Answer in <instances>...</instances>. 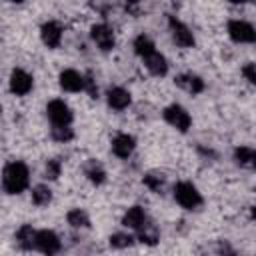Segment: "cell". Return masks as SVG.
<instances>
[{
	"mask_svg": "<svg viewBox=\"0 0 256 256\" xmlns=\"http://www.w3.org/2000/svg\"><path fill=\"white\" fill-rule=\"evenodd\" d=\"M84 174L88 176V180L92 182V184H102L104 180H106V172H104V168L96 162V160H90L88 164H86V168H84Z\"/></svg>",
	"mask_w": 256,
	"mask_h": 256,
	"instance_id": "19",
	"label": "cell"
},
{
	"mask_svg": "<svg viewBox=\"0 0 256 256\" xmlns=\"http://www.w3.org/2000/svg\"><path fill=\"white\" fill-rule=\"evenodd\" d=\"M136 232H138V240L144 242V244H148V246H154L158 242V230H156L154 224H150V220L140 230H136Z\"/></svg>",
	"mask_w": 256,
	"mask_h": 256,
	"instance_id": "21",
	"label": "cell"
},
{
	"mask_svg": "<svg viewBox=\"0 0 256 256\" xmlns=\"http://www.w3.org/2000/svg\"><path fill=\"white\" fill-rule=\"evenodd\" d=\"M62 248L60 238L56 236L54 230H38L36 234V250H40L42 254H56Z\"/></svg>",
	"mask_w": 256,
	"mask_h": 256,
	"instance_id": "8",
	"label": "cell"
},
{
	"mask_svg": "<svg viewBox=\"0 0 256 256\" xmlns=\"http://www.w3.org/2000/svg\"><path fill=\"white\" fill-rule=\"evenodd\" d=\"M106 102H108V106L114 108V110H124V108L130 106L132 98H130V92H128V90H124V88H120V86H114V88H110V90L106 92Z\"/></svg>",
	"mask_w": 256,
	"mask_h": 256,
	"instance_id": "13",
	"label": "cell"
},
{
	"mask_svg": "<svg viewBox=\"0 0 256 256\" xmlns=\"http://www.w3.org/2000/svg\"><path fill=\"white\" fill-rule=\"evenodd\" d=\"M52 138L58 142H68L74 138V132L70 126H52Z\"/></svg>",
	"mask_w": 256,
	"mask_h": 256,
	"instance_id": "26",
	"label": "cell"
},
{
	"mask_svg": "<svg viewBox=\"0 0 256 256\" xmlns=\"http://www.w3.org/2000/svg\"><path fill=\"white\" fill-rule=\"evenodd\" d=\"M90 36H92L94 44H96L102 52H110V50L114 48L116 38H114V30H112L108 24H94V26L90 28Z\"/></svg>",
	"mask_w": 256,
	"mask_h": 256,
	"instance_id": "7",
	"label": "cell"
},
{
	"mask_svg": "<svg viewBox=\"0 0 256 256\" xmlns=\"http://www.w3.org/2000/svg\"><path fill=\"white\" fill-rule=\"evenodd\" d=\"M252 168H256V150H254V154H252V164H250Z\"/></svg>",
	"mask_w": 256,
	"mask_h": 256,
	"instance_id": "29",
	"label": "cell"
},
{
	"mask_svg": "<svg viewBox=\"0 0 256 256\" xmlns=\"http://www.w3.org/2000/svg\"><path fill=\"white\" fill-rule=\"evenodd\" d=\"M174 198L186 210H194L202 204V196L192 182H178L174 186Z\"/></svg>",
	"mask_w": 256,
	"mask_h": 256,
	"instance_id": "2",
	"label": "cell"
},
{
	"mask_svg": "<svg viewBox=\"0 0 256 256\" xmlns=\"http://www.w3.org/2000/svg\"><path fill=\"white\" fill-rule=\"evenodd\" d=\"M176 86H180L182 90H186L188 94H200L204 90V80L192 72H186V74H180L176 80Z\"/></svg>",
	"mask_w": 256,
	"mask_h": 256,
	"instance_id": "14",
	"label": "cell"
},
{
	"mask_svg": "<svg viewBox=\"0 0 256 256\" xmlns=\"http://www.w3.org/2000/svg\"><path fill=\"white\" fill-rule=\"evenodd\" d=\"M164 120H166L170 126H174L176 130H180V132H188V128L192 126L190 114H188L180 104H170V106H166V108H164Z\"/></svg>",
	"mask_w": 256,
	"mask_h": 256,
	"instance_id": "4",
	"label": "cell"
},
{
	"mask_svg": "<svg viewBox=\"0 0 256 256\" xmlns=\"http://www.w3.org/2000/svg\"><path fill=\"white\" fill-rule=\"evenodd\" d=\"M30 184V170L24 162L14 160L4 166L2 172V188L6 194H20Z\"/></svg>",
	"mask_w": 256,
	"mask_h": 256,
	"instance_id": "1",
	"label": "cell"
},
{
	"mask_svg": "<svg viewBox=\"0 0 256 256\" xmlns=\"http://www.w3.org/2000/svg\"><path fill=\"white\" fill-rule=\"evenodd\" d=\"M228 36L238 44H250L256 42V30L252 24L244 20H230L228 22Z\"/></svg>",
	"mask_w": 256,
	"mask_h": 256,
	"instance_id": "5",
	"label": "cell"
},
{
	"mask_svg": "<svg viewBox=\"0 0 256 256\" xmlns=\"http://www.w3.org/2000/svg\"><path fill=\"white\" fill-rule=\"evenodd\" d=\"M108 242H110L112 248H128V246L134 244V236L124 234V232H116V234H112L108 238Z\"/></svg>",
	"mask_w": 256,
	"mask_h": 256,
	"instance_id": "23",
	"label": "cell"
},
{
	"mask_svg": "<svg viewBox=\"0 0 256 256\" xmlns=\"http://www.w3.org/2000/svg\"><path fill=\"white\" fill-rule=\"evenodd\" d=\"M230 2H234V4H242V2H246V0H230Z\"/></svg>",
	"mask_w": 256,
	"mask_h": 256,
	"instance_id": "31",
	"label": "cell"
},
{
	"mask_svg": "<svg viewBox=\"0 0 256 256\" xmlns=\"http://www.w3.org/2000/svg\"><path fill=\"white\" fill-rule=\"evenodd\" d=\"M66 220H68V224H70L72 228H88V226H90L88 214H86L84 210H80V208L70 210L68 216H66Z\"/></svg>",
	"mask_w": 256,
	"mask_h": 256,
	"instance_id": "20",
	"label": "cell"
},
{
	"mask_svg": "<svg viewBox=\"0 0 256 256\" xmlns=\"http://www.w3.org/2000/svg\"><path fill=\"white\" fill-rule=\"evenodd\" d=\"M146 222H148V216H146L144 208H140V206L128 208V212L122 216V224H124L126 228H132V230H140Z\"/></svg>",
	"mask_w": 256,
	"mask_h": 256,
	"instance_id": "15",
	"label": "cell"
},
{
	"mask_svg": "<svg viewBox=\"0 0 256 256\" xmlns=\"http://www.w3.org/2000/svg\"><path fill=\"white\" fill-rule=\"evenodd\" d=\"M60 170H62V164H60L58 158H52V160L46 162V178L56 180V178L60 176Z\"/></svg>",
	"mask_w": 256,
	"mask_h": 256,
	"instance_id": "27",
	"label": "cell"
},
{
	"mask_svg": "<svg viewBox=\"0 0 256 256\" xmlns=\"http://www.w3.org/2000/svg\"><path fill=\"white\" fill-rule=\"evenodd\" d=\"M134 148H136V140H134V136H130V134L120 132V134H116V136L112 138V152H114L118 158H128V156L134 152Z\"/></svg>",
	"mask_w": 256,
	"mask_h": 256,
	"instance_id": "12",
	"label": "cell"
},
{
	"mask_svg": "<svg viewBox=\"0 0 256 256\" xmlns=\"http://www.w3.org/2000/svg\"><path fill=\"white\" fill-rule=\"evenodd\" d=\"M50 200H52V192H50L48 186L38 184V186L32 188V202H34L36 206H48Z\"/></svg>",
	"mask_w": 256,
	"mask_h": 256,
	"instance_id": "22",
	"label": "cell"
},
{
	"mask_svg": "<svg viewBox=\"0 0 256 256\" xmlns=\"http://www.w3.org/2000/svg\"><path fill=\"white\" fill-rule=\"evenodd\" d=\"M144 184H146L152 192H158V194H160V190H162V186H164V176H162V174H156V172H148V174L144 176Z\"/></svg>",
	"mask_w": 256,
	"mask_h": 256,
	"instance_id": "24",
	"label": "cell"
},
{
	"mask_svg": "<svg viewBox=\"0 0 256 256\" xmlns=\"http://www.w3.org/2000/svg\"><path fill=\"white\" fill-rule=\"evenodd\" d=\"M168 28H170V34H172V40L182 46V48H192L194 46V34L190 32V28L180 22L176 16H170L168 18Z\"/></svg>",
	"mask_w": 256,
	"mask_h": 256,
	"instance_id": "6",
	"label": "cell"
},
{
	"mask_svg": "<svg viewBox=\"0 0 256 256\" xmlns=\"http://www.w3.org/2000/svg\"><path fill=\"white\" fill-rule=\"evenodd\" d=\"M40 38L48 48H58L62 40V26L56 20H48L40 28Z\"/></svg>",
	"mask_w": 256,
	"mask_h": 256,
	"instance_id": "11",
	"label": "cell"
},
{
	"mask_svg": "<svg viewBox=\"0 0 256 256\" xmlns=\"http://www.w3.org/2000/svg\"><path fill=\"white\" fill-rule=\"evenodd\" d=\"M10 90L16 96H26L32 90V76L22 68H14L10 74Z\"/></svg>",
	"mask_w": 256,
	"mask_h": 256,
	"instance_id": "9",
	"label": "cell"
},
{
	"mask_svg": "<svg viewBox=\"0 0 256 256\" xmlns=\"http://www.w3.org/2000/svg\"><path fill=\"white\" fill-rule=\"evenodd\" d=\"M36 234L38 230H34L30 224H22L16 230V242L22 250H36Z\"/></svg>",
	"mask_w": 256,
	"mask_h": 256,
	"instance_id": "17",
	"label": "cell"
},
{
	"mask_svg": "<svg viewBox=\"0 0 256 256\" xmlns=\"http://www.w3.org/2000/svg\"><path fill=\"white\" fill-rule=\"evenodd\" d=\"M242 74H244V78H246L252 86H256V62H248V64L242 68Z\"/></svg>",
	"mask_w": 256,
	"mask_h": 256,
	"instance_id": "28",
	"label": "cell"
},
{
	"mask_svg": "<svg viewBox=\"0 0 256 256\" xmlns=\"http://www.w3.org/2000/svg\"><path fill=\"white\" fill-rule=\"evenodd\" d=\"M134 52L144 60L146 56H150L152 52H156V46H154V42H152L146 34H140V36H136V40H134Z\"/></svg>",
	"mask_w": 256,
	"mask_h": 256,
	"instance_id": "18",
	"label": "cell"
},
{
	"mask_svg": "<svg viewBox=\"0 0 256 256\" xmlns=\"http://www.w3.org/2000/svg\"><path fill=\"white\" fill-rule=\"evenodd\" d=\"M250 214H252V218L256 220V206H252V208H250Z\"/></svg>",
	"mask_w": 256,
	"mask_h": 256,
	"instance_id": "30",
	"label": "cell"
},
{
	"mask_svg": "<svg viewBox=\"0 0 256 256\" xmlns=\"http://www.w3.org/2000/svg\"><path fill=\"white\" fill-rule=\"evenodd\" d=\"M252 154H254V150L246 148V146H240V148L234 150V158L240 166H250L252 164Z\"/></svg>",
	"mask_w": 256,
	"mask_h": 256,
	"instance_id": "25",
	"label": "cell"
},
{
	"mask_svg": "<svg viewBox=\"0 0 256 256\" xmlns=\"http://www.w3.org/2000/svg\"><path fill=\"white\" fill-rule=\"evenodd\" d=\"M144 66L148 68V72L152 76H166L168 74V62H166V58L158 50L144 58Z\"/></svg>",
	"mask_w": 256,
	"mask_h": 256,
	"instance_id": "16",
	"label": "cell"
},
{
	"mask_svg": "<svg viewBox=\"0 0 256 256\" xmlns=\"http://www.w3.org/2000/svg\"><path fill=\"white\" fill-rule=\"evenodd\" d=\"M58 82H60V88L66 90V92H80L86 86V78L82 74H78L76 70H72V68L62 70L60 76H58Z\"/></svg>",
	"mask_w": 256,
	"mask_h": 256,
	"instance_id": "10",
	"label": "cell"
},
{
	"mask_svg": "<svg viewBox=\"0 0 256 256\" xmlns=\"http://www.w3.org/2000/svg\"><path fill=\"white\" fill-rule=\"evenodd\" d=\"M46 114L52 122V126H70L72 122V110L64 100H50L46 106Z\"/></svg>",
	"mask_w": 256,
	"mask_h": 256,
	"instance_id": "3",
	"label": "cell"
},
{
	"mask_svg": "<svg viewBox=\"0 0 256 256\" xmlns=\"http://www.w3.org/2000/svg\"><path fill=\"white\" fill-rule=\"evenodd\" d=\"M8 2H12V4H20V2H24V0H8Z\"/></svg>",
	"mask_w": 256,
	"mask_h": 256,
	"instance_id": "32",
	"label": "cell"
}]
</instances>
